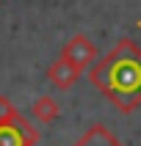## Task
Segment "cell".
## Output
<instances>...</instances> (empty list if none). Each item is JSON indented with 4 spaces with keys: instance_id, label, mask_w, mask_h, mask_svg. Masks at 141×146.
Returning <instances> with one entry per match:
<instances>
[{
    "instance_id": "cell-2",
    "label": "cell",
    "mask_w": 141,
    "mask_h": 146,
    "mask_svg": "<svg viewBox=\"0 0 141 146\" xmlns=\"http://www.w3.org/2000/svg\"><path fill=\"white\" fill-rule=\"evenodd\" d=\"M33 135L19 121H3L0 124V146H31Z\"/></svg>"
},
{
    "instance_id": "cell-1",
    "label": "cell",
    "mask_w": 141,
    "mask_h": 146,
    "mask_svg": "<svg viewBox=\"0 0 141 146\" xmlns=\"http://www.w3.org/2000/svg\"><path fill=\"white\" fill-rule=\"evenodd\" d=\"M91 80L122 110H133L141 102V50L130 39L119 41L91 69Z\"/></svg>"
},
{
    "instance_id": "cell-3",
    "label": "cell",
    "mask_w": 141,
    "mask_h": 146,
    "mask_svg": "<svg viewBox=\"0 0 141 146\" xmlns=\"http://www.w3.org/2000/svg\"><path fill=\"white\" fill-rule=\"evenodd\" d=\"M75 146H122V143H119V141H116L108 130H102V127H94V130H89Z\"/></svg>"
}]
</instances>
